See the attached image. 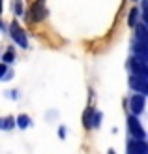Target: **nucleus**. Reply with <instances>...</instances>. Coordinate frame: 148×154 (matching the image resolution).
Segmentation results:
<instances>
[{
	"label": "nucleus",
	"mask_w": 148,
	"mask_h": 154,
	"mask_svg": "<svg viewBox=\"0 0 148 154\" xmlns=\"http://www.w3.org/2000/svg\"><path fill=\"white\" fill-rule=\"evenodd\" d=\"M13 124H15L13 117H6V119H0V128H2V130H10V128H13Z\"/></svg>",
	"instance_id": "9d476101"
},
{
	"label": "nucleus",
	"mask_w": 148,
	"mask_h": 154,
	"mask_svg": "<svg viewBox=\"0 0 148 154\" xmlns=\"http://www.w3.org/2000/svg\"><path fill=\"white\" fill-rule=\"evenodd\" d=\"M129 103H131V111H133L135 115L143 113V109H144V94H137V96H133Z\"/></svg>",
	"instance_id": "0eeeda50"
},
{
	"label": "nucleus",
	"mask_w": 148,
	"mask_h": 154,
	"mask_svg": "<svg viewBox=\"0 0 148 154\" xmlns=\"http://www.w3.org/2000/svg\"><path fill=\"white\" fill-rule=\"evenodd\" d=\"M6 73V64H0V77Z\"/></svg>",
	"instance_id": "2eb2a0df"
},
{
	"label": "nucleus",
	"mask_w": 148,
	"mask_h": 154,
	"mask_svg": "<svg viewBox=\"0 0 148 154\" xmlns=\"http://www.w3.org/2000/svg\"><path fill=\"white\" fill-rule=\"evenodd\" d=\"M128 152L129 154H146L148 152V145L144 143V139H137L135 143H129Z\"/></svg>",
	"instance_id": "423d86ee"
},
{
	"label": "nucleus",
	"mask_w": 148,
	"mask_h": 154,
	"mask_svg": "<svg viewBox=\"0 0 148 154\" xmlns=\"http://www.w3.org/2000/svg\"><path fill=\"white\" fill-rule=\"evenodd\" d=\"M128 126H129V132L133 134V137L135 139H144V130H143V126H141V122H139L137 119H133V117H129V120H128Z\"/></svg>",
	"instance_id": "7ed1b4c3"
},
{
	"label": "nucleus",
	"mask_w": 148,
	"mask_h": 154,
	"mask_svg": "<svg viewBox=\"0 0 148 154\" xmlns=\"http://www.w3.org/2000/svg\"><path fill=\"white\" fill-rule=\"evenodd\" d=\"M17 124H19V128H28L30 126V119L26 117V115H19Z\"/></svg>",
	"instance_id": "9b49d317"
},
{
	"label": "nucleus",
	"mask_w": 148,
	"mask_h": 154,
	"mask_svg": "<svg viewBox=\"0 0 148 154\" xmlns=\"http://www.w3.org/2000/svg\"><path fill=\"white\" fill-rule=\"evenodd\" d=\"M32 21H43V17H45V0H38V2L32 6Z\"/></svg>",
	"instance_id": "39448f33"
},
{
	"label": "nucleus",
	"mask_w": 148,
	"mask_h": 154,
	"mask_svg": "<svg viewBox=\"0 0 148 154\" xmlns=\"http://www.w3.org/2000/svg\"><path fill=\"white\" fill-rule=\"evenodd\" d=\"M10 30H11V38L15 42H17L21 47H26V36H25V30H23L21 26H19V23L17 21H13L11 23V26H10Z\"/></svg>",
	"instance_id": "f257e3e1"
},
{
	"label": "nucleus",
	"mask_w": 148,
	"mask_h": 154,
	"mask_svg": "<svg viewBox=\"0 0 148 154\" xmlns=\"http://www.w3.org/2000/svg\"><path fill=\"white\" fill-rule=\"evenodd\" d=\"M0 11H2V0H0Z\"/></svg>",
	"instance_id": "dca6fc26"
},
{
	"label": "nucleus",
	"mask_w": 148,
	"mask_h": 154,
	"mask_svg": "<svg viewBox=\"0 0 148 154\" xmlns=\"http://www.w3.org/2000/svg\"><path fill=\"white\" fill-rule=\"evenodd\" d=\"M23 2H21V0H17V2H15V11H17V13H23V6H21Z\"/></svg>",
	"instance_id": "4468645a"
},
{
	"label": "nucleus",
	"mask_w": 148,
	"mask_h": 154,
	"mask_svg": "<svg viewBox=\"0 0 148 154\" xmlns=\"http://www.w3.org/2000/svg\"><path fill=\"white\" fill-rule=\"evenodd\" d=\"M129 66H131V70H133L135 75L148 77V66H146L144 60H141V58H133V60L129 62Z\"/></svg>",
	"instance_id": "20e7f679"
},
{
	"label": "nucleus",
	"mask_w": 148,
	"mask_h": 154,
	"mask_svg": "<svg viewBox=\"0 0 148 154\" xmlns=\"http://www.w3.org/2000/svg\"><path fill=\"white\" fill-rule=\"evenodd\" d=\"M135 21H137V10H131V13H129V25L133 26Z\"/></svg>",
	"instance_id": "f8f14e48"
},
{
	"label": "nucleus",
	"mask_w": 148,
	"mask_h": 154,
	"mask_svg": "<svg viewBox=\"0 0 148 154\" xmlns=\"http://www.w3.org/2000/svg\"><path fill=\"white\" fill-rule=\"evenodd\" d=\"M148 77H141V75H135V77H131L129 79V85H131V88H135L139 90L141 94H146L148 92Z\"/></svg>",
	"instance_id": "f03ea898"
},
{
	"label": "nucleus",
	"mask_w": 148,
	"mask_h": 154,
	"mask_svg": "<svg viewBox=\"0 0 148 154\" xmlns=\"http://www.w3.org/2000/svg\"><path fill=\"white\" fill-rule=\"evenodd\" d=\"M135 53H137V58H141L146 62V58H148V51H146V43L143 42H137L135 43Z\"/></svg>",
	"instance_id": "6e6552de"
},
{
	"label": "nucleus",
	"mask_w": 148,
	"mask_h": 154,
	"mask_svg": "<svg viewBox=\"0 0 148 154\" xmlns=\"http://www.w3.org/2000/svg\"><path fill=\"white\" fill-rule=\"evenodd\" d=\"M13 57H15V55H13V51H8L6 55H4V62H11Z\"/></svg>",
	"instance_id": "ddd939ff"
},
{
	"label": "nucleus",
	"mask_w": 148,
	"mask_h": 154,
	"mask_svg": "<svg viewBox=\"0 0 148 154\" xmlns=\"http://www.w3.org/2000/svg\"><path fill=\"white\" fill-rule=\"evenodd\" d=\"M146 40H148L146 26H144V25H137V42H143V43H146Z\"/></svg>",
	"instance_id": "1a4fd4ad"
}]
</instances>
